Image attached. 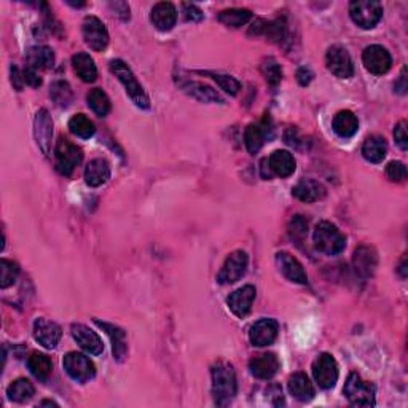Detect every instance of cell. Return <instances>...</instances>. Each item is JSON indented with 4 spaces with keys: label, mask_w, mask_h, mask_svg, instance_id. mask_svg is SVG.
Listing matches in <instances>:
<instances>
[{
    "label": "cell",
    "mask_w": 408,
    "mask_h": 408,
    "mask_svg": "<svg viewBox=\"0 0 408 408\" xmlns=\"http://www.w3.org/2000/svg\"><path fill=\"white\" fill-rule=\"evenodd\" d=\"M387 153V144L385 137L378 136V134H373V136H369L365 139L362 146V155L367 162L370 163H381L386 158Z\"/></svg>",
    "instance_id": "1f68e13d"
},
{
    "label": "cell",
    "mask_w": 408,
    "mask_h": 408,
    "mask_svg": "<svg viewBox=\"0 0 408 408\" xmlns=\"http://www.w3.org/2000/svg\"><path fill=\"white\" fill-rule=\"evenodd\" d=\"M260 69H262V74L265 75L268 85H270L273 90H276L278 85H280L282 80V69L281 66L278 64V61L275 58L263 59Z\"/></svg>",
    "instance_id": "f35d334b"
},
{
    "label": "cell",
    "mask_w": 408,
    "mask_h": 408,
    "mask_svg": "<svg viewBox=\"0 0 408 408\" xmlns=\"http://www.w3.org/2000/svg\"><path fill=\"white\" fill-rule=\"evenodd\" d=\"M325 193H327V190H325L324 185L314 179H303L292 188V195L297 200L303 201V203H316V201H321Z\"/></svg>",
    "instance_id": "cb8c5ba5"
},
{
    "label": "cell",
    "mask_w": 408,
    "mask_h": 408,
    "mask_svg": "<svg viewBox=\"0 0 408 408\" xmlns=\"http://www.w3.org/2000/svg\"><path fill=\"white\" fill-rule=\"evenodd\" d=\"M399 273L402 278H407V257H404L400 260V266H399Z\"/></svg>",
    "instance_id": "db71d44e"
},
{
    "label": "cell",
    "mask_w": 408,
    "mask_h": 408,
    "mask_svg": "<svg viewBox=\"0 0 408 408\" xmlns=\"http://www.w3.org/2000/svg\"><path fill=\"white\" fill-rule=\"evenodd\" d=\"M108 8L112 10L113 14H117L118 18L123 19V21H128L129 19V5L126 2H110L108 3Z\"/></svg>",
    "instance_id": "c3c4849f"
},
{
    "label": "cell",
    "mask_w": 408,
    "mask_h": 408,
    "mask_svg": "<svg viewBox=\"0 0 408 408\" xmlns=\"http://www.w3.org/2000/svg\"><path fill=\"white\" fill-rule=\"evenodd\" d=\"M338 364L332 354H319L313 362V376L321 389H332L338 381Z\"/></svg>",
    "instance_id": "ba28073f"
},
{
    "label": "cell",
    "mask_w": 408,
    "mask_h": 408,
    "mask_svg": "<svg viewBox=\"0 0 408 408\" xmlns=\"http://www.w3.org/2000/svg\"><path fill=\"white\" fill-rule=\"evenodd\" d=\"M376 263H378V257H376L373 247L359 246L358 249H356L353 257V266L356 275H358L360 280H369V278L373 275Z\"/></svg>",
    "instance_id": "d6986e66"
},
{
    "label": "cell",
    "mask_w": 408,
    "mask_h": 408,
    "mask_svg": "<svg viewBox=\"0 0 408 408\" xmlns=\"http://www.w3.org/2000/svg\"><path fill=\"white\" fill-rule=\"evenodd\" d=\"M56 155V171L61 175L69 177L74 173V169L79 166L84 159V150L77 146V144L70 142L69 139L61 136L59 141L56 142L55 148Z\"/></svg>",
    "instance_id": "277c9868"
},
{
    "label": "cell",
    "mask_w": 408,
    "mask_h": 408,
    "mask_svg": "<svg viewBox=\"0 0 408 408\" xmlns=\"http://www.w3.org/2000/svg\"><path fill=\"white\" fill-rule=\"evenodd\" d=\"M50 96H51V99L55 101V104L59 106V107H69L72 99H74V95H72L70 85L67 84V81H63V80L55 81V84L51 85Z\"/></svg>",
    "instance_id": "74e56055"
},
{
    "label": "cell",
    "mask_w": 408,
    "mask_h": 408,
    "mask_svg": "<svg viewBox=\"0 0 408 408\" xmlns=\"http://www.w3.org/2000/svg\"><path fill=\"white\" fill-rule=\"evenodd\" d=\"M28 367L35 378L39 381H46L50 378L51 371H53V364L50 358L42 353H32L28 359Z\"/></svg>",
    "instance_id": "d6a6232c"
},
{
    "label": "cell",
    "mask_w": 408,
    "mask_h": 408,
    "mask_svg": "<svg viewBox=\"0 0 408 408\" xmlns=\"http://www.w3.org/2000/svg\"><path fill=\"white\" fill-rule=\"evenodd\" d=\"M96 325L101 327L104 332L108 335L112 342V351H113V358L117 360H122L126 358L128 354V342H126V332L122 327H118L115 324H108V322H101L96 319Z\"/></svg>",
    "instance_id": "603a6c76"
},
{
    "label": "cell",
    "mask_w": 408,
    "mask_h": 408,
    "mask_svg": "<svg viewBox=\"0 0 408 408\" xmlns=\"http://www.w3.org/2000/svg\"><path fill=\"white\" fill-rule=\"evenodd\" d=\"M23 79H24V84H28L29 86L32 88H39L42 85V79H40L37 70L32 69V67L26 66L24 70H23Z\"/></svg>",
    "instance_id": "7dc6e473"
},
{
    "label": "cell",
    "mask_w": 408,
    "mask_h": 408,
    "mask_svg": "<svg viewBox=\"0 0 408 408\" xmlns=\"http://www.w3.org/2000/svg\"><path fill=\"white\" fill-rule=\"evenodd\" d=\"M268 39H270V42H275V43H281L284 39H286L287 35V23L286 19H275V21L271 23H266V28H265V32Z\"/></svg>",
    "instance_id": "b9f144b4"
},
{
    "label": "cell",
    "mask_w": 408,
    "mask_h": 408,
    "mask_svg": "<svg viewBox=\"0 0 408 408\" xmlns=\"http://www.w3.org/2000/svg\"><path fill=\"white\" fill-rule=\"evenodd\" d=\"M72 67H74L75 74L80 77L81 81L85 84H93L97 79V69L93 58L88 53H77L72 58Z\"/></svg>",
    "instance_id": "4dcf8cb0"
},
{
    "label": "cell",
    "mask_w": 408,
    "mask_h": 408,
    "mask_svg": "<svg viewBox=\"0 0 408 408\" xmlns=\"http://www.w3.org/2000/svg\"><path fill=\"white\" fill-rule=\"evenodd\" d=\"M12 84H13L14 88H17L18 91L23 90L24 79H23V75L19 74V69L17 66H12Z\"/></svg>",
    "instance_id": "816d5d0a"
},
{
    "label": "cell",
    "mask_w": 408,
    "mask_h": 408,
    "mask_svg": "<svg viewBox=\"0 0 408 408\" xmlns=\"http://www.w3.org/2000/svg\"><path fill=\"white\" fill-rule=\"evenodd\" d=\"M249 370L252 376H255L258 380H271L280 370V359L273 353L255 356V358L251 359Z\"/></svg>",
    "instance_id": "44dd1931"
},
{
    "label": "cell",
    "mask_w": 408,
    "mask_h": 408,
    "mask_svg": "<svg viewBox=\"0 0 408 408\" xmlns=\"http://www.w3.org/2000/svg\"><path fill=\"white\" fill-rule=\"evenodd\" d=\"M18 275H19L18 263L7 260V258H2V260H0V287L7 289L12 286V284L17 281Z\"/></svg>",
    "instance_id": "ab89813d"
},
{
    "label": "cell",
    "mask_w": 408,
    "mask_h": 408,
    "mask_svg": "<svg viewBox=\"0 0 408 408\" xmlns=\"http://www.w3.org/2000/svg\"><path fill=\"white\" fill-rule=\"evenodd\" d=\"M63 367L66 373L70 376L72 380L77 381V383H88V381L93 380L96 376V365L93 364L90 358H86L85 354L81 353H67L64 356Z\"/></svg>",
    "instance_id": "52a82bcc"
},
{
    "label": "cell",
    "mask_w": 408,
    "mask_h": 408,
    "mask_svg": "<svg viewBox=\"0 0 408 408\" xmlns=\"http://www.w3.org/2000/svg\"><path fill=\"white\" fill-rule=\"evenodd\" d=\"M110 179V164L104 158H95L85 168V182L90 187H101Z\"/></svg>",
    "instance_id": "d4e9b609"
},
{
    "label": "cell",
    "mask_w": 408,
    "mask_h": 408,
    "mask_svg": "<svg viewBox=\"0 0 408 408\" xmlns=\"http://www.w3.org/2000/svg\"><path fill=\"white\" fill-rule=\"evenodd\" d=\"M34 136L40 150L48 157L51 152V137H53V120H51L46 108H40V110L35 113Z\"/></svg>",
    "instance_id": "4fadbf2b"
},
{
    "label": "cell",
    "mask_w": 408,
    "mask_h": 408,
    "mask_svg": "<svg viewBox=\"0 0 408 408\" xmlns=\"http://www.w3.org/2000/svg\"><path fill=\"white\" fill-rule=\"evenodd\" d=\"M386 175L392 182H404L407 179V168L400 162H391L386 166Z\"/></svg>",
    "instance_id": "7bdbcfd3"
},
{
    "label": "cell",
    "mask_w": 408,
    "mask_h": 408,
    "mask_svg": "<svg viewBox=\"0 0 408 408\" xmlns=\"http://www.w3.org/2000/svg\"><path fill=\"white\" fill-rule=\"evenodd\" d=\"M40 405H53V407H58V404H56V402H51V400H43Z\"/></svg>",
    "instance_id": "11a10c76"
},
{
    "label": "cell",
    "mask_w": 408,
    "mask_h": 408,
    "mask_svg": "<svg viewBox=\"0 0 408 408\" xmlns=\"http://www.w3.org/2000/svg\"><path fill=\"white\" fill-rule=\"evenodd\" d=\"M255 293L257 291L254 286H244L237 289L233 293H230V297L226 298V303H229L231 313L241 319L246 318L251 313L252 303L255 300Z\"/></svg>",
    "instance_id": "ac0fdd59"
},
{
    "label": "cell",
    "mask_w": 408,
    "mask_h": 408,
    "mask_svg": "<svg viewBox=\"0 0 408 408\" xmlns=\"http://www.w3.org/2000/svg\"><path fill=\"white\" fill-rule=\"evenodd\" d=\"M184 8V17L187 21H192V23H198V21H203L204 18V13L201 12V10L196 7L193 3H184L182 5Z\"/></svg>",
    "instance_id": "bcb514c9"
},
{
    "label": "cell",
    "mask_w": 408,
    "mask_h": 408,
    "mask_svg": "<svg viewBox=\"0 0 408 408\" xmlns=\"http://www.w3.org/2000/svg\"><path fill=\"white\" fill-rule=\"evenodd\" d=\"M268 164H270L271 173L276 174L278 177H289L295 171V158L287 150L273 152L271 157L268 158Z\"/></svg>",
    "instance_id": "83f0119b"
},
{
    "label": "cell",
    "mask_w": 408,
    "mask_h": 408,
    "mask_svg": "<svg viewBox=\"0 0 408 408\" xmlns=\"http://www.w3.org/2000/svg\"><path fill=\"white\" fill-rule=\"evenodd\" d=\"M287 386H289V392H291V396L295 397L297 400L309 402L314 397L313 383L309 381L307 373H303V371H297V373L291 375Z\"/></svg>",
    "instance_id": "4316f807"
},
{
    "label": "cell",
    "mask_w": 408,
    "mask_h": 408,
    "mask_svg": "<svg viewBox=\"0 0 408 408\" xmlns=\"http://www.w3.org/2000/svg\"><path fill=\"white\" fill-rule=\"evenodd\" d=\"M247 265H249V257L244 251H235L226 257V260L222 266L219 275H217V282L222 286L226 284H235L246 275Z\"/></svg>",
    "instance_id": "9c48e42d"
},
{
    "label": "cell",
    "mask_w": 408,
    "mask_h": 408,
    "mask_svg": "<svg viewBox=\"0 0 408 408\" xmlns=\"http://www.w3.org/2000/svg\"><path fill=\"white\" fill-rule=\"evenodd\" d=\"M362 63L365 69L373 75H385L392 66V58L385 46L370 45L362 53Z\"/></svg>",
    "instance_id": "7c38bea8"
},
{
    "label": "cell",
    "mask_w": 408,
    "mask_h": 408,
    "mask_svg": "<svg viewBox=\"0 0 408 408\" xmlns=\"http://www.w3.org/2000/svg\"><path fill=\"white\" fill-rule=\"evenodd\" d=\"M61 337H63V330L56 322L48 321L45 318H39L34 322V338L46 349H55L58 346Z\"/></svg>",
    "instance_id": "9a60e30c"
},
{
    "label": "cell",
    "mask_w": 408,
    "mask_h": 408,
    "mask_svg": "<svg viewBox=\"0 0 408 408\" xmlns=\"http://www.w3.org/2000/svg\"><path fill=\"white\" fill-rule=\"evenodd\" d=\"M26 66L32 67L35 70L40 69H50L55 64V53L50 46H32L29 48L28 55H26Z\"/></svg>",
    "instance_id": "f546056e"
},
{
    "label": "cell",
    "mask_w": 408,
    "mask_h": 408,
    "mask_svg": "<svg viewBox=\"0 0 408 408\" xmlns=\"http://www.w3.org/2000/svg\"><path fill=\"white\" fill-rule=\"evenodd\" d=\"M252 13L246 8H230L219 13V21L231 29H240L251 21Z\"/></svg>",
    "instance_id": "836d02e7"
},
{
    "label": "cell",
    "mask_w": 408,
    "mask_h": 408,
    "mask_svg": "<svg viewBox=\"0 0 408 408\" xmlns=\"http://www.w3.org/2000/svg\"><path fill=\"white\" fill-rule=\"evenodd\" d=\"M273 137V126L270 118H265L262 123H251L249 126L246 128L244 133V142L247 147V152L251 155H255L263 144L266 142V139Z\"/></svg>",
    "instance_id": "5bb4252c"
},
{
    "label": "cell",
    "mask_w": 408,
    "mask_h": 408,
    "mask_svg": "<svg viewBox=\"0 0 408 408\" xmlns=\"http://www.w3.org/2000/svg\"><path fill=\"white\" fill-rule=\"evenodd\" d=\"M396 91L399 93V95H407V90H408V85H407V67L402 69V74L399 77V80L396 81Z\"/></svg>",
    "instance_id": "f907efd6"
},
{
    "label": "cell",
    "mask_w": 408,
    "mask_h": 408,
    "mask_svg": "<svg viewBox=\"0 0 408 408\" xmlns=\"http://www.w3.org/2000/svg\"><path fill=\"white\" fill-rule=\"evenodd\" d=\"M72 337L80 346L81 349L86 351L88 354L99 356L104 351V344H102V340L96 332H93L90 327H86L84 324H74L70 329Z\"/></svg>",
    "instance_id": "2e32d148"
},
{
    "label": "cell",
    "mask_w": 408,
    "mask_h": 408,
    "mask_svg": "<svg viewBox=\"0 0 408 408\" xmlns=\"http://www.w3.org/2000/svg\"><path fill=\"white\" fill-rule=\"evenodd\" d=\"M325 64H327V69L338 79H351L354 75L353 58L342 45L330 46L327 55H325Z\"/></svg>",
    "instance_id": "30bf717a"
},
{
    "label": "cell",
    "mask_w": 408,
    "mask_h": 408,
    "mask_svg": "<svg viewBox=\"0 0 408 408\" xmlns=\"http://www.w3.org/2000/svg\"><path fill=\"white\" fill-rule=\"evenodd\" d=\"M276 265L289 281L297 282V284L308 282V276H307V271L303 270V265L297 260L295 257L289 254V252H278Z\"/></svg>",
    "instance_id": "ffe728a7"
},
{
    "label": "cell",
    "mask_w": 408,
    "mask_h": 408,
    "mask_svg": "<svg viewBox=\"0 0 408 408\" xmlns=\"http://www.w3.org/2000/svg\"><path fill=\"white\" fill-rule=\"evenodd\" d=\"M289 233H291L292 237L303 240L308 233V222L302 215H295L291 222V226H289Z\"/></svg>",
    "instance_id": "ee69618b"
},
{
    "label": "cell",
    "mask_w": 408,
    "mask_h": 408,
    "mask_svg": "<svg viewBox=\"0 0 408 408\" xmlns=\"http://www.w3.org/2000/svg\"><path fill=\"white\" fill-rule=\"evenodd\" d=\"M332 128L338 137L349 139L358 133L359 120L351 110H342L335 115L332 122Z\"/></svg>",
    "instance_id": "f1b7e54d"
},
{
    "label": "cell",
    "mask_w": 408,
    "mask_h": 408,
    "mask_svg": "<svg viewBox=\"0 0 408 408\" xmlns=\"http://www.w3.org/2000/svg\"><path fill=\"white\" fill-rule=\"evenodd\" d=\"M394 139L402 150H407L408 148V134H407V122H400L397 123V126L394 129Z\"/></svg>",
    "instance_id": "f6af8a7d"
},
{
    "label": "cell",
    "mask_w": 408,
    "mask_h": 408,
    "mask_svg": "<svg viewBox=\"0 0 408 408\" xmlns=\"http://www.w3.org/2000/svg\"><path fill=\"white\" fill-rule=\"evenodd\" d=\"M211 375H213V396L215 405L226 407L235 399L237 391L233 367L226 362H217L211 370Z\"/></svg>",
    "instance_id": "6da1fadb"
},
{
    "label": "cell",
    "mask_w": 408,
    "mask_h": 408,
    "mask_svg": "<svg viewBox=\"0 0 408 408\" xmlns=\"http://www.w3.org/2000/svg\"><path fill=\"white\" fill-rule=\"evenodd\" d=\"M69 129L74 136L80 139H90L96 131L95 123H93L86 115H84V113H77V115L70 118Z\"/></svg>",
    "instance_id": "8d00e7d4"
},
{
    "label": "cell",
    "mask_w": 408,
    "mask_h": 408,
    "mask_svg": "<svg viewBox=\"0 0 408 408\" xmlns=\"http://www.w3.org/2000/svg\"><path fill=\"white\" fill-rule=\"evenodd\" d=\"M34 392H35V387L29 380L18 378L17 381H13V383L8 386L7 396L10 400L23 404V402H28L29 399H32Z\"/></svg>",
    "instance_id": "e575fe53"
},
{
    "label": "cell",
    "mask_w": 408,
    "mask_h": 408,
    "mask_svg": "<svg viewBox=\"0 0 408 408\" xmlns=\"http://www.w3.org/2000/svg\"><path fill=\"white\" fill-rule=\"evenodd\" d=\"M314 247L325 255H338L346 247V237L342 231L337 229V225L330 222H319L313 233Z\"/></svg>",
    "instance_id": "3957f363"
},
{
    "label": "cell",
    "mask_w": 408,
    "mask_h": 408,
    "mask_svg": "<svg viewBox=\"0 0 408 408\" xmlns=\"http://www.w3.org/2000/svg\"><path fill=\"white\" fill-rule=\"evenodd\" d=\"M313 77H314V74L308 69V67H302V69H298V72H297L298 84H300L302 86H307V85L311 84Z\"/></svg>",
    "instance_id": "681fc988"
},
{
    "label": "cell",
    "mask_w": 408,
    "mask_h": 408,
    "mask_svg": "<svg viewBox=\"0 0 408 408\" xmlns=\"http://www.w3.org/2000/svg\"><path fill=\"white\" fill-rule=\"evenodd\" d=\"M262 175L263 179H271V169H270V164H268V159H263L262 162Z\"/></svg>",
    "instance_id": "f5cc1de1"
},
{
    "label": "cell",
    "mask_w": 408,
    "mask_h": 408,
    "mask_svg": "<svg viewBox=\"0 0 408 408\" xmlns=\"http://www.w3.org/2000/svg\"><path fill=\"white\" fill-rule=\"evenodd\" d=\"M344 396L354 407H373L375 405V386L364 381L359 373H349L344 383Z\"/></svg>",
    "instance_id": "5b68a950"
},
{
    "label": "cell",
    "mask_w": 408,
    "mask_h": 408,
    "mask_svg": "<svg viewBox=\"0 0 408 408\" xmlns=\"http://www.w3.org/2000/svg\"><path fill=\"white\" fill-rule=\"evenodd\" d=\"M180 90L187 93L188 96L195 97L201 102H213V104H224V97L217 93L214 88H211L204 84H198V81H182L180 84Z\"/></svg>",
    "instance_id": "484cf974"
},
{
    "label": "cell",
    "mask_w": 408,
    "mask_h": 408,
    "mask_svg": "<svg viewBox=\"0 0 408 408\" xmlns=\"http://www.w3.org/2000/svg\"><path fill=\"white\" fill-rule=\"evenodd\" d=\"M85 43L93 51H104L108 45V30L106 24L96 17H86L81 26Z\"/></svg>",
    "instance_id": "8fae6325"
},
{
    "label": "cell",
    "mask_w": 408,
    "mask_h": 408,
    "mask_svg": "<svg viewBox=\"0 0 408 408\" xmlns=\"http://www.w3.org/2000/svg\"><path fill=\"white\" fill-rule=\"evenodd\" d=\"M86 102H88V107H90L91 110L99 117H107L108 112H110V108H112L110 99H108L107 93L102 91L101 88H95V90H91L90 93H88Z\"/></svg>",
    "instance_id": "d590c367"
},
{
    "label": "cell",
    "mask_w": 408,
    "mask_h": 408,
    "mask_svg": "<svg viewBox=\"0 0 408 408\" xmlns=\"http://www.w3.org/2000/svg\"><path fill=\"white\" fill-rule=\"evenodd\" d=\"M150 21L158 30L168 32L177 23V10L171 2H158L152 8Z\"/></svg>",
    "instance_id": "7402d4cb"
},
{
    "label": "cell",
    "mask_w": 408,
    "mask_h": 408,
    "mask_svg": "<svg viewBox=\"0 0 408 408\" xmlns=\"http://www.w3.org/2000/svg\"><path fill=\"white\" fill-rule=\"evenodd\" d=\"M110 70L112 74L120 80V84L125 86L126 95L131 97V101L136 104L139 108H150V97L144 90V86L139 84L137 77L134 75V72L131 70L125 61L122 59H113L110 61Z\"/></svg>",
    "instance_id": "7a4b0ae2"
},
{
    "label": "cell",
    "mask_w": 408,
    "mask_h": 408,
    "mask_svg": "<svg viewBox=\"0 0 408 408\" xmlns=\"http://www.w3.org/2000/svg\"><path fill=\"white\" fill-rule=\"evenodd\" d=\"M198 74H203V75H208L211 79H214L217 84L220 85V88L224 91L229 93L231 96H236L237 93L241 90V84L237 81L235 77L231 75H224V74H217V72H211V70H206V72H198Z\"/></svg>",
    "instance_id": "60d3db41"
},
{
    "label": "cell",
    "mask_w": 408,
    "mask_h": 408,
    "mask_svg": "<svg viewBox=\"0 0 408 408\" xmlns=\"http://www.w3.org/2000/svg\"><path fill=\"white\" fill-rule=\"evenodd\" d=\"M349 17L362 29H373L383 18V5L376 0H354L349 3Z\"/></svg>",
    "instance_id": "8992f818"
},
{
    "label": "cell",
    "mask_w": 408,
    "mask_h": 408,
    "mask_svg": "<svg viewBox=\"0 0 408 408\" xmlns=\"http://www.w3.org/2000/svg\"><path fill=\"white\" fill-rule=\"evenodd\" d=\"M278 329H280V325L275 319H260L249 330L251 343L257 348L273 344L278 337Z\"/></svg>",
    "instance_id": "e0dca14e"
}]
</instances>
